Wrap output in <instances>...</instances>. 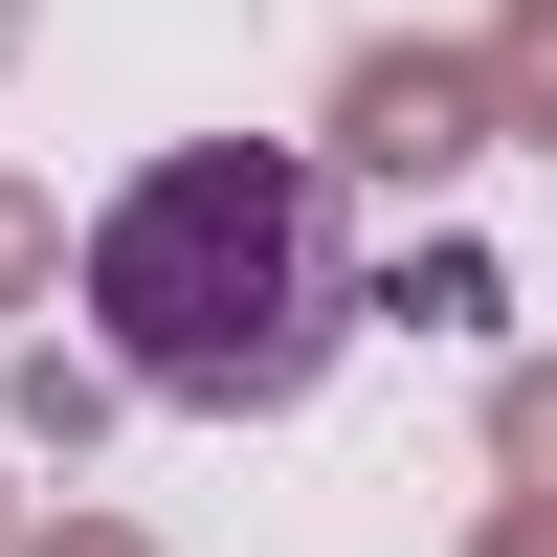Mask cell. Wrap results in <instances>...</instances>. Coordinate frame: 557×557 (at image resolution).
<instances>
[{
    "instance_id": "1",
    "label": "cell",
    "mask_w": 557,
    "mask_h": 557,
    "mask_svg": "<svg viewBox=\"0 0 557 557\" xmlns=\"http://www.w3.org/2000/svg\"><path fill=\"white\" fill-rule=\"evenodd\" d=\"M89 290V380L112 401H178V424H290L312 380L357 357V223L290 134H178L89 201L67 246Z\"/></svg>"
},
{
    "instance_id": "2",
    "label": "cell",
    "mask_w": 557,
    "mask_h": 557,
    "mask_svg": "<svg viewBox=\"0 0 557 557\" xmlns=\"http://www.w3.org/2000/svg\"><path fill=\"white\" fill-rule=\"evenodd\" d=\"M290 157L312 178H380V201H446V178L491 157V89H469L446 23H380V45H335V112H312Z\"/></svg>"
},
{
    "instance_id": "3",
    "label": "cell",
    "mask_w": 557,
    "mask_h": 557,
    "mask_svg": "<svg viewBox=\"0 0 557 557\" xmlns=\"http://www.w3.org/2000/svg\"><path fill=\"white\" fill-rule=\"evenodd\" d=\"M469 89H491V157H557V0H491V23H469Z\"/></svg>"
},
{
    "instance_id": "4",
    "label": "cell",
    "mask_w": 557,
    "mask_h": 557,
    "mask_svg": "<svg viewBox=\"0 0 557 557\" xmlns=\"http://www.w3.org/2000/svg\"><path fill=\"white\" fill-rule=\"evenodd\" d=\"M357 312H424V335H469V312H513V290H491V246H446V223H424L401 268H357Z\"/></svg>"
},
{
    "instance_id": "5",
    "label": "cell",
    "mask_w": 557,
    "mask_h": 557,
    "mask_svg": "<svg viewBox=\"0 0 557 557\" xmlns=\"http://www.w3.org/2000/svg\"><path fill=\"white\" fill-rule=\"evenodd\" d=\"M491 491H513V513H557V357H513V380H491Z\"/></svg>"
},
{
    "instance_id": "6",
    "label": "cell",
    "mask_w": 557,
    "mask_h": 557,
    "mask_svg": "<svg viewBox=\"0 0 557 557\" xmlns=\"http://www.w3.org/2000/svg\"><path fill=\"white\" fill-rule=\"evenodd\" d=\"M45 290H67V201H45V178H0V335H23Z\"/></svg>"
},
{
    "instance_id": "7",
    "label": "cell",
    "mask_w": 557,
    "mask_h": 557,
    "mask_svg": "<svg viewBox=\"0 0 557 557\" xmlns=\"http://www.w3.org/2000/svg\"><path fill=\"white\" fill-rule=\"evenodd\" d=\"M89 424H112V380H89L67 335H45V357H23V446H89Z\"/></svg>"
},
{
    "instance_id": "8",
    "label": "cell",
    "mask_w": 557,
    "mask_h": 557,
    "mask_svg": "<svg viewBox=\"0 0 557 557\" xmlns=\"http://www.w3.org/2000/svg\"><path fill=\"white\" fill-rule=\"evenodd\" d=\"M0 557H157V535H134V513H89V491H67V513L23 491V535H0Z\"/></svg>"
},
{
    "instance_id": "9",
    "label": "cell",
    "mask_w": 557,
    "mask_h": 557,
    "mask_svg": "<svg viewBox=\"0 0 557 557\" xmlns=\"http://www.w3.org/2000/svg\"><path fill=\"white\" fill-rule=\"evenodd\" d=\"M469 557H557V513H513V491H491V513H469Z\"/></svg>"
},
{
    "instance_id": "10",
    "label": "cell",
    "mask_w": 557,
    "mask_h": 557,
    "mask_svg": "<svg viewBox=\"0 0 557 557\" xmlns=\"http://www.w3.org/2000/svg\"><path fill=\"white\" fill-rule=\"evenodd\" d=\"M0 67H23V0H0Z\"/></svg>"
},
{
    "instance_id": "11",
    "label": "cell",
    "mask_w": 557,
    "mask_h": 557,
    "mask_svg": "<svg viewBox=\"0 0 557 557\" xmlns=\"http://www.w3.org/2000/svg\"><path fill=\"white\" fill-rule=\"evenodd\" d=\"M0 535H23V491H0Z\"/></svg>"
}]
</instances>
